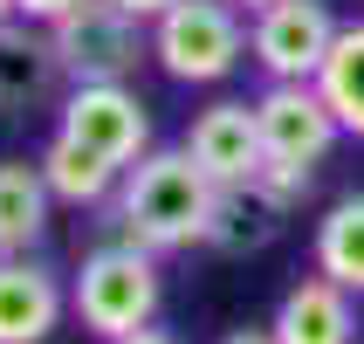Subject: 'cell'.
Listing matches in <instances>:
<instances>
[{
    "mask_svg": "<svg viewBox=\"0 0 364 344\" xmlns=\"http://www.w3.org/2000/svg\"><path fill=\"white\" fill-rule=\"evenodd\" d=\"M213 207H220V186L206 179V165L186 145H151L124 172L110 214H117L124 241L151 248V255H179V248H206Z\"/></svg>",
    "mask_w": 364,
    "mask_h": 344,
    "instance_id": "cell-1",
    "label": "cell"
},
{
    "mask_svg": "<svg viewBox=\"0 0 364 344\" xmlns=\"http://www.w3.org/2000/svg\"><path fill=\"white\" fill-rule=\"evenodd\" d=\"M159 303H165V276H159V255L138 241H97L82 255V269L69 276V310L90 338L117 344L131 330L159 324Z\"/></svg>",
    "mask_w": 364,
    "mask_h": 344,
    "instance_id": "cell-2",
    "label": "cell"
},
{
    "mask_svg": "<svg viewBox=\"0 0 364 344\" xmlns=\"http://www.w3.org/2000/svg\"><path fill=\"white\" fill-rule=\"evenodd\" d=\"M255 124H262V152H268L262 186L296 207L309 186H316L323 159L337 152L344 124H337V110L323 103L316 83H268L262 97H255Z\"/></svg>",
    "mask_w": 364,
    "mask_h": 344,
    "instance_id": "cell-3",
    "label": "cell"
},
{
    "mask_svg": "<svg viewBox=\"0 0 364 344\" xmlns=\"http://www.w3.org/2000/svg\"><path fill=\"white\" fill-rule=\"evenodd\" d=\"M255 21L234 0H179L172 14L151 21V62L186 90H213L247 62Z\"/></svg>",
    "mask_w": 364,
    "mask_h": 344,
    "instance_id": "cell-4",
    "label": "cell"
},
{
    "mask_svg": "<svg viewBox=\"0 0 364 344\" xmlns=\"http://www.w3.org/2000/svg\"><path fill=\"white\" fill-rule=\"evenodd\" d=\"M48 41L69 83H131L138 62L151 56V21L124 14L117 0H76L48 28Z\"/></svg>",
    "mask_w": 364,
    "mask_h": 344,
    "instance_id": "cell-5",
    "label": "cell"
},
{
    "mask_svg": "<svg viewBox=\"0 0 364 344\" xmlns=\"http://www.w3.org/2000/svg\"><path fill=\"white\" fill-rule=\"evenodd\" d=\"M55 131L82 152H97L103 165H131L151 152V103L131 90V83H69V97L55 110Z\"/></svg>",
    "mask_w": 364,
    "mask_h": 344,
    "instance_id": "cell-6",
    "label": "cell"
},
{
    "mask_svg": "<svg viewBox=\"0 0 364 344\" xmlns=\"http://www.w3.org/2000/svg\"><path fill=\"white\" fill-rule=\"evenodd\" d=\"M247 21H255L247 62L268 83H316L330 48H337V35H344V21L330 14V0H275V7H262Z\"/></svg>",
    "mask_w": 364,
    "mask_h": 344,
    "instance_id": "cell-7",
    "label": "cell"
},
{
    "mask_svg": "<svg viewBox=\"0 0 364 344\" xmlns=\"http://www.w3.org/2000/svg\"><path fill=\"white\" fill-rule=\"evenodd\" d=\"M179 145L206 165V179L220 186V193H227V186H255L262 165H268L255 103H241V97H213L206 110H193V124H186Z\"/></svg>",
    "mask_w": 364,
    "mask_h": 344,
    "instance_id": "cell-8",
    "label": "cell"
},
{
    "mask_svg": "<svg viewBox=\"0 0 364 344\" xmlns=\"http://www.w3.org/2000/svg\"><path fill=\"white\" fill-rule=\"evenodd\" d=\"M69 317V283L41 255H0V344H48Z\"/></svg>",
    "mask_w": 364,
    "mask_h": 344,
    "instance_id": "cell-9",
    "label": "cell"
},
{
    "mask_svg": "<svg viewBox=\"0 0 364 344\" xmlns=\"http://www.w3.org/2000/svg\"><path fill=\"white\" fill-rule=\"evenodd\" d=\"M268 330H275V344H358V296L309 269L303 283L275 303Z\"/></svg>",
    "mask_w": 364,
    "mask_h": 344,
    "instance_id": "cell-10",
    "label": "cell"
},
{
    "mask_svg": "<svg viewBox=\"0 0 364 344\" xmlns=\"http://www.w3.org/2000/svg\"><path fill=\"white\" fill-rule=\"evenodd\" d=\"M62 62H55V41H48V28H35V21H7L0 28V118H21L28 103L55 97Z\"/></svg>",
    "mask_w": 364,
    "mask_h": 344,
    "instance_id": "cell-11",
    "label": "cell"
},
{
    "mask_svg": "<svg viewBox=\"0 0 364 344\" xmlns=\"http://www.w3.org/2000/svg\"><path fill=\"white\" fill-rule=\"evenodd\" d=\"M296 207L282 200V193H268L262 179L255 186H227L220 207H213V227H206V248L213 255H262V248L282 241V227Z\"/></svg>",
    "mask_w": 364,
    "mask_h": 344,
    "instance_id": "cell-12",
    "label": "cell"
},
{
    "mask_svg": "<svg viewBox=\"0 0 364 344\" xmlns=\"http://www.w3.org/2000/svg\"><path fill=\"white\" fill-rule=\"evenodd\" d=\"M48 214L55 193L41 179V159H0V255H35Z\"/></svg>",
    "mask_w": 364,
    "mask_h": 344,
    "instance_id": "cell-13",
    "label": "cell"
},
{
    "mask_svg": "<svg viewBox=\"0 0 364 344\" xmlns=\"http://www.w3.org/2000/svg\"><path fill=\"white\" fill-rule=\"evenodd\" d=\"M309 255H316V276L364 296V193H337L323 207V221L309 234Z\"/></svg>",
    "mask_w": 364,
    "mask_h": 344,
    "instance_id": "cell-14",
    "label": "cell"
},
{
    "mask_svg": "<svg viewBox=\"0 0 364 344\" xmlns=\"http://www.w3.org/2000/svg\"><path fill=\"white\" fill-rule=\"evenodd\" d=\"M35 159H41V179H48V193H55L62 207H103V200H117V186H124V172H117V165H103L97 152L69 145L62 131L41 145Z\"/></svg>",
    "mask_w": 364,
    "mask_h": 344,
    "instance_id": "cell-15",
    "label": "cell"
},
{
    "mask_svg": "<svg viewBox=\"0 0 364 344\" xmlns=\"http://www.w3.org/2000/svg\"><path fill=\"white\" fill-rule=\"evenodd\" d=\"M316 90H323V103L337 110L344 138H364V21H350L344 35H337V48H330Z\"/></svg>",
    "mask_w": 364,
    "mask_h": 344,
    "instance_id": "cell-16",
    "label": "cell"
},
{
    "mask_svg": "<svg viewBox=\"0 0 364 344\" xmlns=\"http://www.w3.org/2000/svg\"><path fill=\"white\" fill-rule=\"evenodd\" d=\"M14 7H21V21H35V28H55V21L69 14L76 0H14Z\"/></svg>",
    "mask_w": 364,
    "mask_h": 344,
    "instance_id": "cell-17",
    "label": "cell"
},
{
    "mask_svg": "<svg viewBox=\"0 0 364 344\" xmlns=\"http://www.w3.org/2000/svg\"><path fill=\"white\" fill-rule=\"evenodd\" d=\"M124 14H138V21H159V14H172V7H179V0H117Z\"/></svg>",
    "mask_w": 364,
    "mask_h": 344,
    "instance_id": "cell-18",
    "label": "cell"
},
{
    "mask_svg": "<svg viewBox=\"0 0 364 344\" xmlns=\"http://www.w3.org/2000/svg\"><path fill=\"white\" fill-rule=\"evenodd\" d=\"M220 344H275V330H268V324H241V330H227Z\"/></svg>",
    "mask_w": 364,
    "mask_h": 344,
    "instance_id": "cell-19",
    "label": "cell"
},
{
    "mask_svg": "<svg viewBox=\"0 0 364 344\" xmlns=\"http://www.w3.org/2000/svg\"><path fill=\"white\" fill-rule=\"evenodd\" d=\"M117 344H179L172 330H159V324H144V330H131V338H117Z\"/></svg>",
    "mask_w": 364,
    "mask_h": 344,
    "instance_id": "cell-20",
    "label": "cell"
},
{
    "mask_svg": "<svg viewBox=\"0 0 364 344\" xmlns=\"http://www.w3.org/2000/svg\"><path fill=\"white\" fill-rule=\"evenodd\" d=\"M234 7H241V14H262V7H275V0H234Z\"/></svg>",
    "mask_w": 364,
    "mask_h": 344,
    "instance_id": "cell-21",
    "label": "cell"
},
{
    "mask_svg": "<svg viewBox=\"0 0 364 344\" xmlns=\"http://www.w3.org/2000/svg\"><path fill=\"white\" fill-rule=\"evenodd\" d=\"M7 21H21V7H14V0H0V28H7Z\"/></svg>",
    "mask_w": 364,
    "mask_h": 344,
    "instance_id": "cell-22",
    "label": "cell"
}]
</instances>
